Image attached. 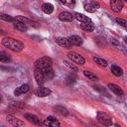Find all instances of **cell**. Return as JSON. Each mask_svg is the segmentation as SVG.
<instances>
[{"label": "cell", "instance_id": "cell-4", "mask_svg": "<svg viewBox=\"0 0 127 127\" xmlns=\"http://www.w3.org/2000/svg\"><path fill=\"white\" fill-rule=\"evenodd\" d=\"M67 58H68L71 62L75 63L76 64L82 65V64H85V60H84V58H83L80 54H78V53H76V52H73V51L68 52V53H67Z\"/></svg>", "mask_w": 127, "mask_h": 127}, {"label": "cell", "instance_id": "cell-3", "mask_svg": "<svg viewBox=\"0 0 127 127\" xmlns=\"http://www.w3.org/2000/svg\"><path fill=\"white\" fill-rule=\"evenodd\" d=\"M96 119H97V121L99 123H101V124H103L105 126H111L112 125V119H111V117L108 114H106V113H104L102 111H97Z\"/></svg>", "mask_w": 127, "mask_h": 127}, {"label": "cell", "instance_id": "cell-33", "mask_svg": "<svg viewBox=\"0 0 127 127\" xmlns=\"http://www.w3.org/2000/svg\"><path fill=\"white\" fill-rule=\"evenodd\" d=\"M110 42H111V44L112 45H114V46H119V41L117 40V39H115V38H111V40H110Z\"/></svg>", "mask_w": 127, "mask_h": 127}, {"label": "cell", "instance_id": "cell-37", "mask_svg": "<svg viewBox=\"0 0 127 127\" xmlns=\"http://www.w3.org/2000/svg\"><path fill=\"white\" fill-rule=\"evenodd\" d=\"M1 101H2V97L0 96V102H1Z\"/></svg>", "mask_w": 127, "mask_h": 127}, {"label": "cell", "instance_id": "cell-30", "mask_svg": "<svg viewBox=\"0 0 127 127\" xmlns=\"http://www.w3.org/2000/svg\"><path fill=\"white\" fill-rule=\"evenodd\" d=\"M64 64L65 66H67V67L70 68L71 70H74V71H77V70H78L77 66H75L73 64H71V63H69V62H67V61H64Z\"/></svg>", "mask_w": 127, "mask_h": 127}, {"label": "cell", "instance_id": "cell-24", "mask_svg": "<svg viewBox=\"0 0 127 127\" xmlns=\"http://www.w3.org/2000/svg\"><path fill=\"white\" fill-rule=\"evenodd\" d=\"M80 28H81L83 31L88 32V33L92 32V31L94 30V26H93L92 24H89V23H81V24H80Z\"/></svg>", "mask_w": 127, "mask_h": 127}, {"label": "cell", "instance_id": "cell-21", "mask_svg": "<svg viewBox=\"0 0 127 127\" xmlns=\"http://www.w3.org/2000/svg\"><path fill=\"white\" fill-rule=\"evenodd\" d=\"M54 110H55V112H57L61 116H67V114H68L67 109L65 107H64L63 105H56L54 107Z\"/></svg>", "mask_w": 127, "mask_h": 127}, {"label": "cell", "instance_id": "cell-15", "mask_svg": "<svg viewBox=\"0 0 127 127\" xmlns=\"http://www.w3.org/2000/svg\"><path fill=\"white\" fill-rule=\"evenodd\" d=\"M6 120L8 121V123H10L11 125H14V126H23L24 125L23 121H21L20 119L16 118L15 116H12V115H7Z\"/></svg>", "mask_w": 127, "mask_h": 127}, {"label": "cell", "instance_id": "cell-2", "mask_svg": "<svg viewBox=\"0 0 127 127\" xmlns=\"http://www.w3.org/2000/svg\"><path fill=\"white\" fill-rule=\"evenodd\" d=\"M52 64H53V62H52L51 58H49V57H42V58L38 59L35 62V67L46 69L48 67H51Z\"/></svg>", "mask_w": 127, "mask_h": 127}, {"label": "cell", "instance_id": "cell-34", "mask_svg": "<svg viewBox=\"0 0 127 127\" xmlns=\"http://www.w3.org/2000/svg\"><path fill=\"white\" fill-rule=\"evenodd\" d=\"M6 34H7V33H6L3 29H0V35H6Z\"/></svg>", "mask_w": 127, "mask_h": 127}, {"label": "cell", "instance_id": "cell-5", "mask_svg": "<svg viewBox=\"0 0 127 127\" xmlns=\"http://www.w3.org/2000/svg\"><path fill=\"white\" fill-rule=\"evenodd\" d=\"M34 76H35V79H36V81L39 85H43L47 81V78H46V75H45V70L42 69V68L36 67L35 71H34Z\"/></svg>", "mask_w": 127, "mask_h": 127}, {"label": "cell", "instance_id": "cell-12", "mask_svg": "<svg viewBox=\"0 0 127 127\" xmlns=\"http://www.w3.org/2000/svg\"><path fill=\"white\" fill-rule=\"evenodd\" d=\"M58 17H59V20L62 22H72L73 21V15H71V13L66 12V11L61 12Z\"/></svg>", "mask_w": 127, "mask_h": 127}, {"label": "cell", "instance_id": "cell-11", "mask_svg": "<svg viewBox=\"0 0 127 127\" xmlns=\"http://www.w3.org/2000/svg\"><path fill=\"white\" fill-rule=\"evenodd\" d=\"M108 88L111 90V92H113L115 95H118V96H122L124 94V91L122 90L121 87H119V85L115 84V83H112V82H109L107 84Z\"/></svg>", "mask_w": 127, "mask_h": 127}, {"label": "cell", "instance_id": "cell-36", "mask_svg": "<svg viewBox=\"0 0 127 127\" xmlns=\"http://www.w3.org/2000/svg\"><path fill=\"white\" fill-rule=\"evenodd\" d=\"M60 2H61L62 4H66V1H65V0H60Z\"/></svg>", "mask_w": 127, "mask_h": 127}, {"label": "cell", "instance_id": "cell-10", "mask_svg": "<svg viewBox=\"0 0 127 127\" xmlns=\"http://www.w3.org/2000/svg\"><path fill=\"white\" fill-rule=\"evenodd\" d=\"M51 93H52L51 89H49L47 87H43V86H39L35 90V94L38 97H46V96H49Z\"/></svg>", "mask_w": 127, "mask_h": 127}, {"label": "cell", "instance_id": "cell-16", "mask_svg": "<svg viewBox=\"0 0 127 127\" xmlns=\"http://www.w3.org/2000/svg\"><path fill=\"white\" fill-rule=\"evenodd\" d=\"M28 90H29V84L23 83V84H21L19 87H17V88L14 90V95H16V96L22 95V94L28 92Z\"/></svg>", "mask_w": 127, "mask_h": 127}, {"label": "cell", "instance_id": "cell-9", "mask_svg": "<svg viewBox=\"0 0 127 127\" xmlns=\"http://www.w3.org/2000/svg\"><path fill=\"white\" fill-rule=\"evenodd\" d=\"M55 42H56L59 46H61V47H63V48H65V49H70V48H71V44L69 43L68 39H66V38H64V37H57V38L55 39Z\"/></svg>", "mask_w": 127, "mask_h": 127}, {"label": "cell", "instance_id": "cell-14", "mask_svg": "<svg viewBox=\"0 0 127 127\" xmlns=\"http://www.w3.org/2000/svg\"><path fill=\"white\" fill-rule=\"evenodd\" d=\"M67 39H68L69 43L71 44V46H76V47H78V46L82 45V43H83L81 37H79V36H77V35H71V36H69Z\"/></svg>", "mask_w": 127, "mask_h": 127}, {"label": "cell", "instance_id": "cell-17", "mask_svg": "<svg viewBox=\"0 0 127 127\" xmlns=\"http://www.w3.org/2000/svg\"><path fill=\"white\" fill-rule=\"evenodd\" d=\"M73 18H75L77 21L81 22V23H89V24H92V21L89 17L81 14V13H74L73 15Z\"/></svg>", "mask_w": 127, "mask_h": 127}, {"label": "cell", "instance_id": "cell-32", "mask_svg": "<svg viewBox=\"0 0 127 127\" xmlns=\"http://www.w3.org/2000/svg\"><path fill=\"white\" fill-rule=\"evenodd\" d=\"M93 87H94V89L98 90L99 92H102V93H103V92H105V93H106V90H105V88H104L103 86H100V85H94Z\"/></svg>", "mask_w": 127, "mask_h": 127}, {"label": "cell", "instance_id": "cell-19", "mask_svg": "<svg viewBox=\"0 0 127 127\" xmlns=\"http://www.w3.org/2000/svg\"><path fill=\"white\" fill-rule=\"evenodd\" d=\"M24 116H25V118H26L29 122H31V123H33V124H36V125H41V124H42V122L40 121V119H39L36 115H33V114H31V113H26Z\"/></svg>", "mask_w": 127, "mask_h": 127}, {"label": "cell", "instance_id": "cell-18", "mask_svg": "<svg viewBox=\"0 0 127 127\" xmlns=\"http://www.w3.org/2000/svg\"><path fill=\"white\" fill-rule=\"evenodd\" d=\"M14 24V28L16 29V30H18V31H20V32H27L28 31V26L26 25V24H24L23 22H21V21H18V20H15L14 22H13Z\"/></svg>", "mask_w": 127, "mask_h": 127}, {"label": "cell", "instance_id": "cell-38", "mask_svg": "<svg viewBox=\"0 0 127 127\" xmlns=\"http://www.w3.org/2000/svg\"><path fill=\"white\" fill-rule=\"evenodd\" d=\"M124 1H127V0H124Z\"/></svg>", "mask_w": 127, "mask_h": 127}, {"label": "cell", "instance_id": "cell-13", "mask_svg": "<svg viewBox=\"0 0 127 127\" xmlns=\"http://www.w3.org/2000/svg\"><path fill=\"white\" fill-rule=\"evenodd\" d=\"M98 8H99V4L97 2H95V1H90L89 3L84 4V10L86 12H89V13L95 12Z\"/></svg>", "mask_w": 127, "mask_h": 127}, {"label": "cell", "instance_id": "cell-7", "mask_svg": "<svg viewBox=\"0 0 127 127\" xmlns=\"http://www.w3.org/2000/svg\"><path fill=\"white\" fill-rule=\"evenodd\" d=\"M110 7L113 12L119 13L123 9V2L122 0H110Z\"/></svg>", "mask_w": 127, "mask_h": 127}, {"label": "cell", "instance_id": "cell-31", "mask_svg": "<svg viewBox=\"0 0 127 127\" xmlns=\"http://www.w3.org/2000/svg\"><path fill=\"white\" fill-rule=\"evenodd\" d=\"M115 20H116V22H117L119 25H121L122 27H124V28L127 27V22H126L125 19H122V18H116Z\"/></svg>", "mask_w": 127, "mask_h": 127}, {"label": "cell", "instance_id": "cell-27", "mask_svg": "<svg viewBox=\"0 0 127 127\" xmlns=\"http://www.w3.org/2000/svg\"><path fill=\"white\" fill-rule=\"evenodd\" d=\"M44 70H45V75H46V78L47 79H52L54 77L55 73H54V70H53L52 66L51 67H48V68H46Z\"/></svg>", "mask_w": 127, "mask_h": 127}, {"label": "cell", "instance_id": "cell-6", "mask_svg": "<svg viewBox=\"0 0 127 127\" xmlns=\"http://www.w3.org/2000/svg\"><path fill=\"white\" fill-rule=\"evenodd\" d=\"M15 19L18 20V21H21L24 24H26L27 26H30V27H33V28H39L40 27V24L38 22L33 21V20H30V19H28L26 17H23V16H16Z\"/></svg>", "mask_w": 127, "mask_h": 127}, {"label": "cell", "instance_id": "cell-35", "mask_svg": "<svg viewBox=\"0 0 127 127\" xmlns=\"http://www.w3.org/2000/svg\"><path fill=\"white\" fill-rule=\"evenodd\" d=\"M75 3V0H70V6H73Z\"/></svg>", "mask_w": 127, "mask_h": 127}, {"label": "cell", "instance_id": "cell-8", "mask_svg": "<svg viewBox=\"0 0 127 127\" xmlns=\"http://www.w3.org/2000/svg\"><path fill=\"white\" fill-rule=\"evenodd\" d=\"M42 124L45 126H50V127H59L61 125L60 122L57 120V118L54 116H48L47 119H45V121Z\"/></svg>", "mask_w": 127, "mask_h": 127}, {"label": "cell", "instance_id": "cell-25", "mask_svg": "<svg viewBox=\"0 0 127 127\" xmlns=\"http://www.w3.org/2000/svg\"><path fill=\"white\" fill-rule=\"evenodd\" d=\"M83 74H84L88 79H90V80H92V81H96V80L98 79L97 75H95L93 72H91V71H89V70H87V69L83 70Z\"/></svg>", "mask_w": 127, "mask_h": 127}, {"label": "cell", "instance_id": "cell-26", "mask_svg": "<svg viewBox=\"0 0 127 127\" xmlns=\"http://www.w3.org/2000/svg\"><path fill=\"white\" fill-rule=\"evenodd\" d=\"M0 19L3 20V21H6V22H14L16 19L8 14H4V13H0Z\"/></svg>", "mask_w": 127, "mask_h": 127}, {"label": "cell", "instance_id": "cell-23", "mask_svg": "<svg viewBox=\"0 0 127 127\" xmlns=\"http://www.w3.org/2000/svg\"><path fill=\"white\" fill-rule=\"evenodd\" d=\"M110 70H111V72H112L115 76H121V75L123 74V69H122L120 66L116 65V64H112L111 67H110Z\"/></svg>", "mask_w": 127, "mask_h": 127}, {"label": "cell", "instance_id": "cell-20", "mask_svg": "<svg viewBox=\"0 0 127 127\" xmlns=\"http://www.w3.org/2000/svg\"><path fill=\"white\" fill-rule=\"evenodd\" d=\"M92 60H93V62H94L98 66H100V67H106V66L108 65L107 61H106V60H104V59H102V58H99V57L93 56V57H92Z\"/></svg>", "mask_w": 127, "mask_h": 127}, {"label": "cell", "instance_id": "cell-29", "mask_svg": "<svg viewBox=\"0 0 127 127\" xmlns=\"http://www.w3.org/2000/svg\"><path fill=\"white\" fill-rule=\"evenodd\" d=\"M75 80H76V76H75L73 73H68V74H67V76H66V83H67L68 85L73 84V83L75 82Z\"/></svg>", "mask_w": 127, "mask_h": 127}, {"label": "cell", "instance_id": "cell-28", "mask_svg": "<svg viewBox=\"0 0 127 127\" xmlns=\"http://www.w3.org/2000/svg\"><path fill=\"white\" fill-rule=\"evenodd\" d=\"M11 61L9 55H7L5 52H0V62L1 63H9Z\"/></svg>", "mask_w": 127, "mask_h": 127}, {"label": "cell", "instance_id": "cell-1", "mask_svg": "<svg viewBox=\"0 0 127 127\" xmlns=\"http://www.w3.org/2000/svg\"><path fill=\"white\" fill-rule=\"evenodd\" d=\"M2 45L11 51H14V52H21L24 49V44L21 41L16 40V39L11 38V37L3 38L2 39Z\"/></svg>", "mask_w": 127, "mask_h": 127}, {"label": "cell", "instance_id": "cell-22", "mask_svg": "<svg viewBox=\"0 0 127 127\" xmlns=\"http://www.w3.org/2000/svg\"><path fill=\"white\" fill-rule=\"evenodd\" d=\"M54 6L51 3H44L42 5V11L45 14H52L54 12Z\"/></svg>", "mask_w": 127, "mask_h": 127}]
</instances>
